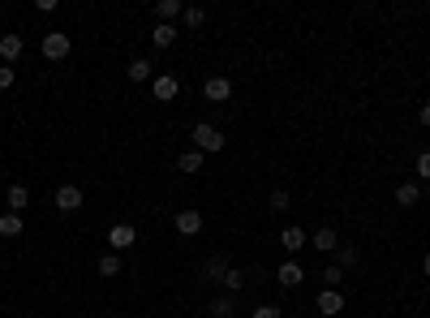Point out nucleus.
Listing matches in <instances>:
<instances>
[{
	"label": "nucleus",
	"mask_w": 430,
	"mask_h": 318,
	"mask_svg": "<svg viewBox=\"0 0 430 318\" xmlns=\"http://www.w3.org/2000/svg\"><path fill=\"white\" fill-rule=\"evenodd\" d=\"M190 138H194V151H202V155H220L224 151V134L211 125V120H198V125L190 129Z\"/></svg>",
	"instance_id": "nucleus-1"
},
{
	"label": "nucleus",
	"mask_w": 430,
	"mask_h": 318,
	"mask_svg": "<svg viewBox=\"0 0 430 318\" xmlns=\"http://www.w3.org/2000/svg\"><path fill=\"white\" fill-rule=\"evenodd\" d=\"M69 52H73V39H69L65 31H47V35H43V56H47V61H65Z\"/></svg>",
	"instance_id": "nucleus-2"
},
{
	"label": "nucleus",
	"mask_w": 430,
	"mask_h": 318,
	"mask_svg": "<svg viewBox=\"0 0 430 318\" xmlns=\"http://www.w3.org/2000/svg\"><path fill=\"white\" fill-rule=\"evenodd\" d=\"M151 95H155L160 104H172L176 95H181V78H172V73H155V78H151Z\"/></svg>",
	"instance_id": "nucleus-3"
},
{
	"label": "nucleus",
	"mask_w": 430,
	"mask_h": 318,
	"mask_svg": "<svg viewBox=\"0 0 430 318\" xmlns=\"http://www.w3.org/2000/svg\"><path fill=\"white\" fill-rule=\"evenodd\" d=\"M172 228L181 232V237H198L202 232V211H194V207H181L172 215Z\"/></svg>",
	"instance_id": "nucleus-4"
},
{
	"label": "nucleus",
	"mask_w": 430,
	"mask_h": 318,
	"mask_svg": "<svg viewBox=\"0 0 430 318\" xmlns=\"http://www.w3.org/2000/svg\"><path fill=\"white\" fill-rule=\"evenodd\" d=\"M314 310H318L323 318H336V314L344 310V292H340V288H323L318 301H314Z\"/></svg>",
	"instance_id": "nucleus-5"
},
{
	"label": "nucleus",
	"mask_w": 430,
	"mask_h": 318,
	"mask_svg": "<svg viewBox=\"0 0 430 318\" xmlns=\"http://www.w3.org/2000/svg\"><path fill=\"white\" fill-rule=\"evenodd\" d=\"M134 241H138L134 224H112V228H108V250H112V254H121V250H130Z\"/></svg>",
	"instance_id": "nucleus-6"
},
{
	"label": "nucleus",
	"mask_w": 430,
	"mask_h": 318,
	"mask_svg": "<svg viewBox=\"0 0 430 318\" xmlns=\"http://www.w3.org/2000/svg\"><path fill=\"white\" fill-rule=\"evenodd\" d=\"M301 280H306V267H301L297 258H284L280 271H275V284H280V288H297Z\"/></svg>",
	"instance_id": "nucleus-7"
},
{
	"label": "nucleus",
	"mask_w": 430,
	"mask_h": 318,
	"mask_svg": "<svg viewBox=\"0 0 430 318\" xmlns=\"http://www.w3.org/2000/svg\"><path fill=\"white\" fill-rule=\"evenodd\" d=\"M22 52H26V39H22V35H0V61H5V65H17Z\"/></svg>",
	"instance_id": "nucleus-8"
},
{
	"label": "nucleus",
	"mask_w": 430,
	"mask_h": 318,
	"mask_svg": "<svg viewBox=\"0 0 430 318\" xmlns=\"http://www.w3.org/2000/svg\"><path fill=\"white\" fill-rule=\"evenodd\" d=\"M202 95H207L211 104H224V100H233V82L215 73V78H207V82H202Z\"/></svg>",
	"instance_id": "nucleus-9"
},
{
	"label": "nucleus",
	"mask_w": 430,
	"mask_h": 318,
	"mask_svg": "<svg viewBox=\"0 0 430 318\" xmlns=\"http://www.w3.org/2000/svg\"><path fill=\"white\" fill-rule=\"evenodd\" d=\"M52 202H56V211H65V215H73V211H78V207H82V189H78V185H61Z\"/></svg>",
	"instance_id": "nucleus-10"
},
{
	"label": "nucleus",
	"mask_w": 430,
	"mask_h": 318,
	"mask_svg": "<svg viewBox=\"0 0 430 318\" xmlns=\"http://www.w3.org/2000/svg\"><path fill=\"white\" fill-rule=\"evenodd\" d=\"M280 246H284V254H297V250H306V246H310V237L301 232L297 224H289V228L280 232Z\"/></svg>",
	"instance_id": "nucleus-11"
},
{
	"label": "nucleus",
	"mask_w": 430,
	"mask_h": 318,
	"mask_svg": "<svg viewBox=\"0 0 430 318\" xmlns=\"http://www.w3.org/2000/svg\"><path fill=\"white\" fill-rule=\"evenodd\" d=\"M310 246H314L318 254H336V250H340V237H336V228H318V232L310 237Z\"/></svg>",
	"instance_id": "nucleus-12"
},
{
	"label": "nucleus",
	"mask_w": 430,
	"mask_h": 318,
	"mask_svg": "<svg viewBox=\"0 0 430 318\" xmlns=\"http://www.w3.org/2000/svg\"><path fill=\"white\" fill-rule=\"evenodd\" d=\"M176 35H181V31H176L172 22H155V26H151V43H155V47H172Z\"/></svg>",
	"instance_id": "nucleus-13"
},
{
	"label": "nucleus",
	"mask_w": 430,
	"mask_h": 318,
	"mask_svg": "<svg viewBox=\"0 0 430 318\" xmlns=\"http://www.w3.org/2000/svg\"><path fill=\"white\" fill-rule=\"evenodd\" d=\"M125 78H130V82H151V78H155V65H151L146 56H138V61H130Z\"/></svg>",
	"instance_id": "nucleus-14"
},
{
	"label": "nucleus",
	"mask_w": 430,
	"mask_h": 318,
	"mask_svg": "<svg viewBox=\"0 0 430 318\" xmlns=\"http://www.w3.org/2000/svg\"><path fill=\"white\" fill-rule=\"evenodd\" d=\"M417 198H422V185H417V181L396 185V207H417Z\"/></svg>",
	"instance_id": "nucleus-15"
},
{
	"label": "nucleus",
	"mask_w": 430,
	"mask_h": 318,
	"mask_svg": "<svg viewBox=\"0 0 430 318\" xmlns=\"http://www.w3.org/2000/svg\"><path fill=\"white\" fill-rule=\"evenodd\" d=\"M95 271L104 276V280H112V276H121V254H99V262H95Z\"/></svg>",
	"instance_id": "nucleus-16"
},
{
	"label": "nucleus",
	"mask_w": 430,
	"mask_h": 318,
	"mask_svg": "<svg viewBox=\"0 0 430 318\" xmlns=\"http://www.w3.org/2000/svg\"><path fill=\"white\" fill-rule=\"evenodd\" d=\"M202 159H207V155L190 146V151H181V155H176V168H181V173H202Z\"/></svg>",
	"instance_id": "nucleus-17"
},
{
	"label": "nucleus",
	"mask_w": 430,
	"mask_h": 318,
	"mask_svg": "<svg viewBox=\"0 0 430 318\" xmlns=\"http://www.w3.org/2000/svg\"><path fill=\"white\" fill-rule=\"evenodd\" d=\"M22 228H26V224H22L17 211H5V215H0V237H22Z\"/></svg>",
	"instance_id": "nucleus-18"
},
{
	"label": "nucleus",
	"mask_w": 430,
	"mask_h": 318,
	"mask_svg": "<svg viewBox=\"0 0 430 318\" xmlns=\"http://www.w3.org/2000/svg\"><path fill=\"white\" fill-rule=\"evenodd\" d=\"M185 9H181V0H160V5H155V17L160 22H172V26H176V17H181Z\"/></svg>",
	"instance_id": "nucleus-19"
},
{
	"label": "nucleus",
	"mask_w": 430,
	"mask_h": 318,
	"mask_svg": "<svg viewBox=\"0 0 430 318\" xmlns=\"http://www.w3.org/2000/svg\"><path fill=\"white\" fill-rule=\"evenodd\" d=\"M220 284H224V292H229V297H233V292H241V288H245V271H241V267H229Z\"/></svg>",
	"instance_id": "nucleus-20"
},
{
	"label": "nucleus",
	"mask_w": 430,
	"mask_h": 318,
	"mask_svg": "<svg viewBox=\"0 0 430 318\" xmlns=\"http://www.w3.org/2000/svg\"><path fill=\"white\" fill-rule=\"evenodd\" d=\"M5 202H9V211L22 215V207L31 202V189H26V185H9V198H5Z\"/></svg>",
	"instance_id": "nucleus-21"
},
{
	"label": "nucleus",
	"mask_w": 430,
	"mask_h": 318,
	"mask_svg": "<svg viewBox=\"0 0 430 318\" xmlns=\"http://www.w3.org/2000/svg\"><path fill=\"white\" fill-rule=\"evenodd\" d=\"M237 314V301L229 297V292H224V297H215L211 301V318H233Z\"/></svg>",
	"instance_id": "nucleus-22"
},
{
	"label": "nucleus",
	"mask_w": 430,
	"mask_h": 318,
	"mask_svg": "<svg viewBox=\"0 0 430 318\" xmlns=\"http://www.w3.org/2000/svg\"><path fill=\"white\" fill-rule=\"evenodd\" d=\"M358 262H362L358 246H340V250H336V267H344V271H348V267H358Z\"/></svg>",
	"instance_id": "nucleus-23"
},
{
	"label": "nucleus",
	"mask_w": 430,
	"mask_h": 318,
	"mask_svg": "<svg viewBox=\"0 0 430 318\" xmlns=\"http://www.w3.org/2000/svg\"><path fill=\"white\" fill-rule=\"evenodd\" d=\"M181 22H185V26H190V31H198V26H202V22H207V9H202V5H190V9L181 13Z\"/></svg>",
	"instance_id": "nucleus-24"
},
{
	"label": "nucleus",
	"mask_w": 430,
	"mask_h": 318,
	"mask_svg": "<svg viewBox=\"0 0 430 318\" xmlns=\"http://www.w3.org/2000/svg\"><path fill=\"white\" fill-rule=\"evenodd\" d=\"M340 284H344V267H336V262L323 267V288H340Z\"/></svg>",
	"instance_id": "nucleus-25"
},
{
	"label": "nucleus",
	"mask_w": 430,
	"mask_h": 318,
	"mask_svg": "<svg viewBox=\"0 0 430 318\" xmlns=\"http://www.w3.org/2000/svg\"><path fill=\"white\" fill-rule=\"evenodd\" d=\"M224 271H229V258H211V262H207V280H215V284H220V280H224Z\"/></svg>",
	"instance_id": "nucleus-26"
},
{
	"label": "nucleus",
	"mask_w": 430,
	"mask_h": 318,
	"mask_svg": "<svg viewBox=\"0 0 430 318\" xmlns=\"http://www.w3.org/2000/svg\"><path fill=\"white\" fill-rule=\"evenodd\" d=\"M271 211H289V189H271Z\"/></svg>",
	"instance_id": "nucleus-27"
},
{
	"label": "nucleus",
	"mask_w": 430,
	"mask_h": 318,
	"mask_svg": "<svg viewBox=\"0 0 430 318\" xmlns=\"http://www.w3.org/2000/svg\"><path fill=\"white\" fill-rule=\"evenodd\" d=\"M13 82H17V69L13 65H0V90H9Z\"/></svg>",
	"instance_id": "nucleus-28"
},
{
	"label": "nucleus",
	"mask_w": 430,
	"mask_h": 318,
	"mask_svg": "<svg viewBox=\"0 0 430 318\" xmlns=\"http://www.w3.org/2000/svg\"><path fill=\"white\" fill-rule=\"evenodd\" d=\"M413 168H417V177H422V181H430V151H422Z\"/></svg>",
	"instance_id": "nucleus-29"
},
{
	"label": "nucleus",
	"mask_w": 430,
	"mask_h": 318,
	"mask_svg": "<svg viewBox=\"0 0 430 318\" xmlns=\"http://www.w3.org/2000/svg\"><path fill=\"white\" fill-rule=\"evenodd\" d=\"M254 318H280V305H259Z\"/></svg>",
	"instance_id": "nucleus-30"
},
{
	"label": "nucleus",
	"mask_w": 430,
	"mask_h": 318,
	"mask_svg": "<svg viewBox=\"0 0 430 318\" xmlns=\"http://www.w3.org/2000/svg\"><path fill=\"white\" fill-rule=\"evenodd\" d=\"M35 13H56V0H35Z\"/></svg>",
	"instance_id": "nucleus-31"
},
{
	"label": "nucleus",
	"mask_w": 430,
	"mask_h": 318,
	"mask_svg": "<svg viewBox=\"0 0 430 318\" xmlns=\"http://www.w3.org/2000/svg\"><path fill=\"white\" fill-rule=\"evenodd\" d=\"M417 120H422V125L430 129V104H422V108H417Z\"/></svg>",
	"instance_id": "nucleus-32"
},
{
	"label": "nucleus",
	"mask_w": 430,
	"mask_h": 318,
	"mask_svg": "<svg viewBox=\"0 0 430 318\" xmlns=\"http://www.w3.org/2000/svg\"><path fill=\"white\" fill-rule=\"evenodd\" d=\"M422 276H430V254H426V258H422Z\"/></svg>",
	"instance_id": "nucleus-33"
},
{
	"label": "nucleus",
	"mask_w": 430,
	"mask_h": 318,
	"mask_svg": "<svg viewBox=\"0 0 430 318\" xmlns=\"http://www.w3.org/2000/svg\"><path fill=\"white\" fill-rule=\"evenodd\" d=\"M5 318H9V314H5Z\"/></svg>",
	"instance_id": "nucleus-34"
}]
</instances>
